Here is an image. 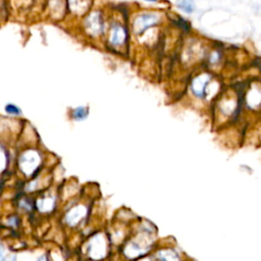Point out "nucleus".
<instances>
[{"label":"nucleus","instance_id":"obj_7","mask_svg":"<svg viewBox=\"0 0 261 261\" xmlns=\"http://www.w3.org/2000/svg\"><path fill=\"white\" fill-rule=\"evenodd\" d=\"M87 115H88V109L85 107L75 108L72 112V116L75 120H82V119L86 118Z\"/></svg>","mask_w":261,"mask_h":261},{"label":"nucleus","instance_id":"obj_8","mask_svg":"<svg viewBox=\"0 0 261 261\" xmlns=\"http://www.w3.org/2000/svg\"><path fill=\"white\" fill-rule=\"evenodd\" d=\"M5 110H6L7 113H9V114H14V115H18V114L21 112L20 109H19L17 106L13 105V104H8V105H6Z\"/></svg>","mask_w":261,"mask_h":261},{"label":"nucleus","instance_id":"obj_4","mask_svg":"<svg viewBox=\"0 0 261 261\" xmlns=\"http://www.w3.org/2000/svg\"><path fill=\"white\" fill-rule=\"evenodd\" d=\"M207 83H208L207 76H204V75L198 76V79H196L193 83V91H194L195 95H197L198 97H202Z\"/></svg>","mask_w":261,"mask_h":261},{"label":"nucleus","instance_id":"obj_3","mask_svg":"<svg viewBox=\"0 0 261 261\" xmlns=\"http://www.w3.org/2000/svg\"><path fill=\"white\" fill-rule=\"evenodd\" d=\"M126 39V30L119 23H114L110 30V43L113 46H120Z\"/></svg>","mask_w":261,"mask_h":261},{"label":"nucleus","instance_id":"obj_2","mask_svg":"<svg viewBox=\"0 0 261 261\" xmlns=\"http://www.w3.org/2000/svg\"><path fill=\"white\" fill-rule=\"evenodd\" d=\"M85 27L91 35L93 36L100 35L103 32V28H104L102 13L98 10L90 12L85 18Z\"/></svg>","mask_w":261,"mask_h":261},{"label":"nucleus","instance_id":"obj_9","mask_svg":"<svg viewBox=\"0 0 261 261\" xmlns=\"http://www.w3.org/2000/svg\"><path fill=\"white\" fill-rule=\"evenodd\" d=\"M146 1H148V2H157L158 0H146Z\"/></svg>","mask_w":261,"mask_h":261},{"label":"nucleus","instance_id":"obj_1","mask_svg":"<svg viewBox=\"0 0 261 261\" xmlns=\"http://www.w3.org/2000/svg\"><path fill=\"white\" fill-rule=\"evenodd\" d=\"M160 15L156 12H143L138 14L134 18L133 29L137 35L143 34L148 29L158 24L160 22Z\"/></svg>","mask_w":261,"mask_h":261},{"label":"nucleus","instance_id":"obj_5","mask_svg":"<svg viewBox=\"0 0 261 261\" xmlns=\"http://www.w3.org/2000/svg\"><path fill=\"white\" fill-rule=\"evenodd\" d=\"M89 5V0H68V8L76 13L86 10Z\"/></svg>","mask_w":261,"mask_h":261},{"label":"nucleus","instance_id":"obj_6","mask_svg":"<svg viewBox=\"0 0 261 261\" xmlns=\"http://www.w3.org/2000/svg\"><path fill=\"white\" fill-rule=\"evenodd\" d=\"M175 5L179 10L186 13H192L196 8L194 0H176Z\"/></svg>","mask_w":261,"mask_h":261},{"label":"nucleus","instance_id":"obj_10","mask_svg":"<svg viewBox=\"0 0 261 261\" xmlns=\"http://www.w3.org/2000/svg\"><path fill=\"white\" fill-rule=\"evenodd\" d=\"M0 258H1V254H0Z\"/></svg>","mask_w":261,"mask_h":261}]
</instances>
